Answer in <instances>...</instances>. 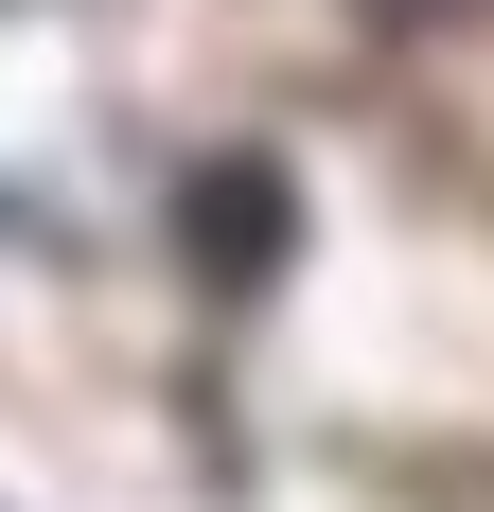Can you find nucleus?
Returning <instances> with one entry per match:
<instances>
[{
    "mask_svg": "<svg viewBox=\"0 0 494 512\" xmlns=\"http://www.w3.org/2000/svg\"><path fill=\"white\" fill-rule=\"evenodd\" d=\"M283 159H212V177H195V195H177V248H195V283H230V301H247V283H283Z\"/></svg>",
    "mask_w": 494,
    "mask_h": 512,
    "instance_id": "obj_1",
    "label": "nucleus"
},
{
    "mask_svg": "<svg viewBox=\"0 0 494 512\" xmlns=\"http://www.w3.org/2000/svg\"><path fill=\"white\" fill-rule=\"evenodd\" d=\"M389 18H459V0H389Z\"/></svg>",
    "mask_w": 494,
    "mask_h": 512,
    "instance_id": "obj_2",
    "label": "nucleus"
}]
</instances>
